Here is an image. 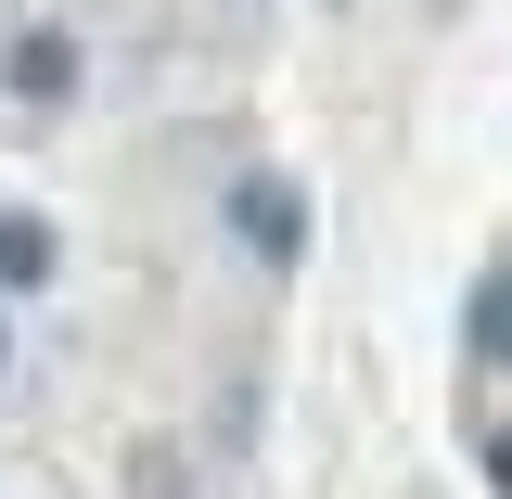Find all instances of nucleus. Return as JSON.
<instances>
[{"label": "nucleus", "instance_id": "5", "mask_svg": "<svg viewBox=\"0 0 512 499\" xmlns=\"http://www.w3.org/2000/svg\"><path fill=\"white\" fill-rule=\"evenodd\" d=\"M0 372H13V320H0Z\"/></svg>", "mask_w": 512, "mask_h": 499}, {"label": "nucleus", "instance_id": "3", "mask_svg": "<svg viewBox=\"0 0 512 499\" xmlns=\"http://www.w3.org/2000/svg\"><path fill=\"white\" fill-rule=\"evenodd\" d=\"M52 269H64V231L39 218V205H0V308H13V295H39Z\"/></svg>", "mask_w": 512, "mask_h": 499}, {"label": "nucleus", "instance_id": "2", "mask_svg": "<svg viewBox=\"0 0 512 499\" xmlns=\"http://www.w3.org/2000/svg\"><path fill=\"white\" fill-rule=\"evenodd\" d=\"M218 218L244 231V256H256V269H308V192L282 180V167H244Z\"/></svg>", "mask_w": 512, "mask_h": 499}, {"label": "nucleus", "instance_id": "4", "mask_svg": "<svg viewBox=\"0 0 512 499\" xmlns=\"http://www.w3.org/2000/svg\"><path fill=\"white\" fill-rule=\"evenodd\" d=\"M500 320H512V282L474 269V295H461V372L474 384H500Z\"/></svg>", "mask_w": 512, "mask_h": 499}, {"label": "nucleus", "instance_id": "1", "mask_svg": "<svg viewBox=\"0 0 512 499\" xmlns=\"http://www.w3.org/2000/svg\"><path fill=\"white\" fill-rule=\"evenodd\" d=\"M77 77H90L77 26H13V39H0V103H13V116H64Z\"/></svg>", "mask_w": 512, "mask_h": 499}]
</instances>
